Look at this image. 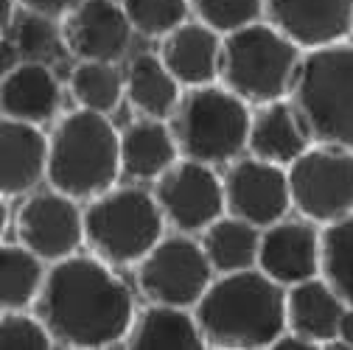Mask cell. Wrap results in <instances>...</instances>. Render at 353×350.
<instances>
[{
	"label": "cell",
	"mask_w": 353,
	"mask_h": 350,
	"mask_svg": "<svg viewBox=\"0 0 353 350\" xmlns=\"http://www.w3.org/2000/svg\"><path fill=\"white\" fill-rule=\"evenodd\" d=\"M126 17L141 37L163 39L168 31L194 17L191 0H121Z\"/></svg>",
	"instance_id": "cell-28"
},
{
	"label": "cell",
	"mask_w": 353,
	"mask_h": 350,
	"mask_svg": "<svg viewBox=\"0 0 353 350\" xmlns=\"http://www.w3.org/2000/svg\"><path fill=\"white\" fill-rule=\"evenodd\" d=\"M51 264L20 241H3L0 247V311L34 309Z\"/></svg>",
	"instance_id": "cell-25"
},
{
	"label": "cell",
	"mask_w": 353,
	"mask_h": 350,
	"mask_svg": "<svg viewBox=\"0 0 353 350\" xmlns=\"http://www.w3.org/2000/svg\"><path fill=\"white\" fill-rule=\"evenodd\" d=\"M123 79H126L129 107L138 115H149V118L168 121L185 93V87L165 68L157 51L154 54L143 51L132 56L123 68Z\"/></svg>",
	"instance_id": "cell-23"
},
{
	"label": "cell",
	"mask_w": 353,
	"mask_h": 350,
	"mask_svg": "<svg viewBox=\"0 0 353 350\" xmlns=\"http://www.w3.org/2000/svg\"><path fill=\"white\" fill-rule=\"evenodd\" d=\"M68 90L76 99V107L110 115L126 101V79L118 62L81 59L70 70Z\"/></svg>",
	"instance_id": "cell-26"
},
{
	"label": "cell",
	"mask_w": 353,
	"mask_h": 350,
	"mask_svg": "<svg viewBox=\"0 0 353 350\" xmlns=\"http://www.w3.org/2000/svg\"><path fill=\"white\" fill-rule=\"evenodd\" d=\"M345 311V297L334 289L325 275L308 278L286 289V328L303 333L320 347L339 339Z\"/></svg>",
	"instance_id": "cell-21"
},
{
	"label": "cell",
	"mask_w": 353,
	"mask_h": 350,
	"mask_svg": "<svg viewBox=\"0 0 353 350\" xmlns=\"http://www.w3.org/2000/svg\"><path fill=\"white\" fill-rule=\"evenodd\" d=\"M258 269L286 289L323 275V225L289 213L281 222L263 227Z\"/></svg>",
	"instance_id": "cell-14"
},
{
	"label": "cell",
	"mask_w": 353,
	"mask_h": 350,
	"mask_svg": "<svg viewBox=\"0 0 353 350\" xmlns=\"http://www.w3.org/2000/svg\"><path fill=\"white\" fill-rule=\"evenodd\" d=\"M168 123L183 157L208 165H230L250 149L252 104L222 81L185 87Z\"/></svg>",
	"instance_id": "cell-5"
},
{
	"label": "cell",
	"mask_w": 353,
	"mask_h": 350,
	"mask_svg": "<svg viewBox=\"0 0 353 350\" xmlns=\"http://www.w3.org/2000/svg\"><path fill=\"white\" fill-rule=\"evenodd\" d=\"M51 135L37 123L3 118L0 121V194L23 199L48 183Z\"/></svg>",
	"instance_id": "cell-15"
},
{
	"label": "cell",
	"mask_w": 353,
	"mask_h": 350,
	"mask_svg": "<svg viewBox=\"0 0 353 350\" xmlns=\"http://www.w3.org/2000/svg\"><path fill=\"white\" fill-rule=\"evenodd\" d=\"M62 107V84L42 59H20L0 79V115L46 126Z\"/></svg>",
	"instance_id": "cell-18"
},
{
	"label": "cell",
	"mask_w": 353,
	"mask_h": 350,
	"mask_svg": "<svg viewBox=\"0 0 353 350\" xmlns=\"http://www.w3.org/2000/svg\"><path fill=\"white\" fill-rule=\"evenodd\" d=\"M59 28L62 48L76 62H121L135 37L126 9L118 0H81L59 20Z\"/></svg>",
	"instance_id": "cell-13"
},
{
	"label": "cell",
	"mask_w": 353,
	"mask_h": 350,
	"mask_svg": "<svg viewBox=\"0 0 353 350\" xmlns=\"http://www.w3.org/2000/svg\"><path fill=\"white\" fill-rule=\"evenodd\" d=\"M183 157L174 129L163 118L138 115L121 129V171L132 183H154Z\"/></svg>",
	"instance_id": "cell-19"
},
{
	"label": "cell",
	"mask_w": 353,
	"mask_h": 350,
	"mask_svg": "<svg viewBox=\"0 0 353 350\" xmlns=\"http://www.w3.org/2000/svg\"><path fill=\"white\" fill-rule=\"evenodd\" d=\"M165 227L154 191L143 183H115L84 202V247L118 269H135L165 236Z\"/></svg>",
	"instance_id": "cell-4"
},
{
	"label": "cell",
	"mask_w": 353,
	"mask_h": 350,
	"mask_svg": "<svg viewBox=\"0 0 353 350\" xmlns=\"http://www.w3.org/2000/svg\"><path fill=\"white\" fill-rule=\"evenodd\" d=\"M191 9L202 23L230 34L267 17V0H191Z\"/></svg>",
	"instance_id": "cell-30"
},
{
	"label": "cell",
	"mask_w": 353,
	"mask_h": 350,
	"mask_svg": "<svg viewBox=\"0 0 353 350\" xmlns=\"http://www.w3.org/2000/svg\"><path fill=\"white\" fill-rule=\"evenodd\" d=\"M317 347H320L317 342H312V339H305L303 333L286 328V331L275 339V344H272L270 350H317Z\"/></svg>",
	"instance_id": "cell-33"
},
{
	"label": "cell",
	"mask_w": 353,
	"mask_h": 350,
	"mask_svg": "<svg viewBox=\"0 0 353 350\" xmlns=\"http://www.w3.org/2000/svg\"><path fill=\"white\" fill-rule=\"evenodd\" d=\"M76 3H81V0H17V6L23 12L46 14V17H54V20H62Z\"/></svg>",
	"instance_id": "cell-32"
},
{
	"label": "cell",
	"mask_w": 353,
	"mask_h": 350,
	"mask_svg": "<svg viewBox=\"0 0 353 350\" xmlns=\"http://www.w3.org/2000/svg\"><path fill=\"white\" fill-rule=\"evenodd\" d=\"M267 20L312 51L353 37V0H267Z\"/></svg>",
	"instance_id": "cell-16"
},
{
	"label": "cell",
	"mask_w": 353,
	"mask_h": 350,
	"mask_svg": "<svg viewBox=\"0 0 353 350\" xmlns=\"http://www.w3.org/2000/svg\"><path fill=\"white\" fill-rule=\"evenodd\" d=\"M303 54L305 51L289 34L263 17L225 34L219 81L252 107L289 99Z\"/></svg>",
	"instance_id": "cell-6"
},
{
	"label": "cell",
	"mask_w": 353,
	"mask_h": 350,
	"mask_svg": "<svg viewBox=\"0 0 353 350\" xmlns=\"http://www.w3.org/2000/svg\"><path fill=\"white\" fill-rule=\"evenodd\" d=\"M222 180L228 213L247 218L261 230L281 222L294 210L286 165L261 160L247 152L225 168Z\"/></svg>",
	"instance_id": "cell-12"
},
{
	"label": "cell",
	"mask_w": 353,
	"mask_h": 350,
	"mask_svg": "<svg viewBox=\"0 0 353 350\" xmlns=\"http://www.w3.org/2000/svg\"><path fill=\"white\" fill-rule=\"evenodd\" d=\"M292 202L294 213L317 225H331L353 213V149L314 143L292 165Z\"/></svg>",
	"instance_id": "cell-9"
},
{
	"label": "cell",
	"mask_w": 353,
	"mask_h": 350,
	"mask_svg": "<svg viewBox=\"0 0 353 350\" xmlns=\"http://www.w3.org/2000/svg\"><path fill=\"white\" fill-rule=\"evenodd\" d=\"M216 269L199 236L165 233L135 267V286L152 302L196 309V302L213 283Z\"/></svg>",
	"instance_id": "cell-8"
},
{
	"label": "cell",
	"mask_w": 353,
	"mask_h": 350,
	"mask_svg": "<svg viewBox=\"0 0 353 350\" xmlns=\"http://www.w3.org/2000/svg\"><path fill=\"white\" fill-rule=\"evenodd\" d=\"M339 339L347 350H353V305H347V311L342 317V328H339Z\"/></svg>",
	"instance_id": "cell-34"
},
{
	"label": "cell",
	"mask_w": 353,
	"mask_h": 350,
	"mask_svg": "<svg viewBox=\"0 0 353 350\" xmlns=\"http://www.w3.org/2000/svg\"><path fill=\"white\" fill-rule=\"evenodd\" d=\"M199 241L208 252L216 275L241 272L258 267V249H261V227L233 213H222L210 227L199 233Z\"/></svg>",
	"instance_id": "cell-24"
},
{
	"label": "cell",
	"mask_w": 353,
	"mask_h": 350,
	"mask_svg": "<svg viewBox=\"0 0 353 350\" xmlns=\"http://www.w3.org/2000/svg\"><path fill=\"white\" fill-rule=\"evenodd\" d=\"M34 311L46 320L59 347L104 350L123 347L138 300L118 267L79 249L51 264Z\"/></svg>",
	"instance_id": "cell-1"
},
{
	"label": "cell",
	"mask_w": 353,
	"mask_h": 350,
	"mask_svg": "<svg viewBox=\"0 0 353 350\" xmlns=\"http://www.w3.org/2000/svg\"><path fill=\"white\" fill-rule=\"evenodd\" d=\"M194 311L208 347L263 350L286 331V286L258 267L216 275Z\"/></svg>",
	"instance_id": "cell-2"
},
{
	"label": "cell",
	"mask_w": 353,
	"mask_h": 350,
	"mask_svg": "<svg viewBox=\"0 0 353 350\" xmlns=\"http://www.w3.org/2000/svg\"><path fill=\"white\" fill-rule=\"evenodd\" d=\"M323 275L353 305V213L323 227Z\"/></svg>",
	"instance_id": "cell-27"
},
{
	"label": "cell",
	"mask_w": 353,
	"mask_h": 350,
	"mask_svg": "<svg viewBox=\"0 0 353 350\" xmlns=\"http://www.w3.org/2000/svg\"><path fill=\"white\" fill-rule=\"evenodd\" d=\"M165 222L176 233L199 236L222 213H228L225 180L216 165L180 157L152 183Z\"/></svg>",
	"instance_id": "cell-10"
},
{
	"label": "cell",
	"mask_w": 353,
	"mask_h": 350,
	"mask_svg": "<svg viewBox=\"0 0 353 350\" xmlns=\"http://www.w3.org/2000/svg\"><path fill=\"white\" fill-rule=\"evenodd\" d=\"M222 51H225V34L202 23L199 17H191L174 31H168L157 48L160 59L183 87L219 81Z\"/></svg>",
	"instance_id": "cell-17"
},
{
	"label": "cell",
	"mask_w": 353,
	"mask_h": 350,
	"mask_svg": "<svg viewBox=\"0 0 353 350\" xmlns=\"http://www.w3.org/2000/svg\"><path fill=\"white\" fill-rule=\"evenodd\" d=\"M289 99L314 143L353 149V39L305 51Z\"/></svg>",
	"instance_id": "cell-7"
},
{
	"label": "cell",
	"mask_w": 353,
	"mask_h": 350,
	"mask_svg": "<svg viewBox=\"0 0 353 350\" xmlns=\"http://www.w3.org/2000/svg\"><path fill=\"white\" fill-rule=\"evenodd\" d=\"M0 347L3 350H48L57 347L51 328L34 309L0 311Z\"/></svg>",
	"instance_id": "cell-29"
},
{
	"label": "cell",
	"mask_w": 353,
	"mask_h": 350,
	"mask_svg": "<svg viewBox=\"0 0 353 350\" xmlns=\"http://www.w3.org/2000/svg\"><path fill=\"white\" fill-rule=\"evenodd\" d=\"M123 347L129 350H202L208 339L199 328L196 311L183 305L152 302L146 300L138 309Z\"/></svg>",
	"instance_id": "cell-22"
},
{
	"label": "cell",
	"mask_w": 353,
	"mask_h": 350,
	"mask_svg": "<svg viewBox=\"0 0 353 350\" xmlns=\"http://www.w3.org/2000/svg\"><path fill=\"white\" fill-rule=\"evenodd\" d=\"M14 241L34 249L48 264L79 252L84 247V202L54 185L26 194L14 210Z\"/></svg>",
	"instance_id": "cell-11"
},
{
	"label": "cell",
	"mask_w": 353,
	"mask_h": 350,
	"mask_svg": "<svg viewBox=\"0 0 353 350\" xmlns=\"http://www.w3.org/2000/svg\"><path fill=\"white\" fill-rule=\"evenodd\" d=\"M14 31V45L26 59H42L57 42H62V28L59 20L46 17V14H34V12H23V17L17 23H12Z\"/></svg>",
	"instance_id": "cell-31"
},
{
	"label": "cell",
	"mask_w": 353,
	"mask_h": 350,
	"mask_svg": "<svg viewBox=\"0 0 353 350\" xmlns=\"http://www.w3.org/2000/svg\"><path fill=\"white\" fill-rule=\"evenodd\" d=\"M121 132L110 115L76 107L54 121L46 185L90 202L121 183Z\"/></svg>",
	"instance_id": "cell-3"
},
{
	"label": "cell",
	"mask_w": 353,
	"mask_h": 350,
	"mask_svg": "<svg viewBox=\"0 0 353 350\" xmlns=\"http://www.w3.org/2000/svg\"><path fill=\"white\" fill-rule=\"evenodd\" d=\"M314 138L308 132L305 121L300 118L292 99H278L252 107V126H250V154L270 160L278 165H292Z\"/></svg>",
	"instance_id": "cell-20"
}]
</instances>
